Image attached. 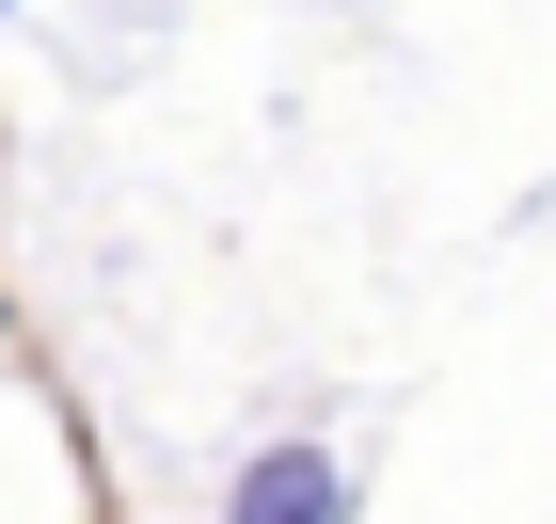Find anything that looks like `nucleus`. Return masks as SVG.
<instances>
[{
    "mask_svg": "<svg viewBox=\"0 0 556 524\" xmlns=\"http://www.w3.org/2000/svg\"><path fill=\"white\" fill-rule=\"evenodd\" d=\"M223 524H350V477H334V445H270L255 477L223 493Z\"/></svg>",
    "mask_w": 556,
    "mask_h": 524,
    "instance_id": "nucleus-1",
    "label": "nucleus"
}]
</instances>
